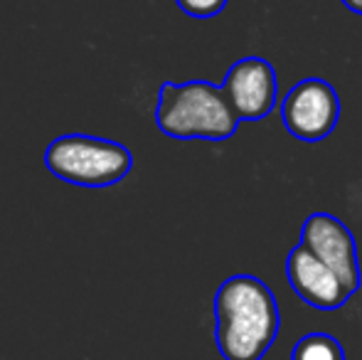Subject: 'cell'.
Instances as JSON below:
<instances>
[{
  "label": "cell",
  "mask_w": 362,
  "mask_h": 360,
  "mask_svg": "<svg viewBox=\"0 0 362 360\" xmlns=\"http://www.w3.org/2000/svg\"><path fill=\"white\" fill-rule=\"evenodd\" d=\"M291 360H345V348L330 333H305L291 351Z\"/></svg>",
  "instance_id": "8"
},
{
  "label": "cell",
  "mask_w": 362,
  "mask_h": 360,
  "mask_svg": "<svg viewBox=\"0 0 362 360\" xmlns=\"http://www.w3.org/2000/svg\"><path fill=\"white\" fill-rule=\"evenodd\" d=\"M286 277L296 296L318 311H335L353 298L338 274L300 242L286 257Z\"/></svg>",
  "instance_id": "7"
},
{
  "label": "cell",
  "mask_w": 362,
  "mask_h": 360,
  "mask_svg": "<svg viewBox=\"0 0 362 360\" xmlns=\"http://www.w3.org/2000/svg\"><path fill=\"white\" fill-rule=\"evenodd\" d=\"M45 166L54 178L69 185L109 187L129 175L134 156L119 141L86 134H64L47 146Z\"/></svg>",
  "instance_id": "3"
},
{
  "label": "cell",
  "mask_w": 362,
  "mask_h": 360,
  "mask_svg": "<svg viewBox=\"0 0 362 360\" xmlns=\"http://www.w3.org/2000/svg\"><path fill=\"white\" fill-rule=\"evenodd\" d=\"M222 89L232 109L237 111L239 121H262L276 106V69L269 59L249 54L229 67Z\"/></svg>",
  "instance_id": "6"
},
{
  "label": "cell",
  "mask_w": 362,
  "mask_h": 360,
  "mask_svg": "<svg viewBox=\"0 0 362 360\" xmlns=\"http://www.w3.org/2000/svg\"><path fill=\"white\" fill-rule=\"evenodd\" d=\"M284 126L303 144H320L335 131L340 119V99L333 84L308 77L293 84L281 101Z\"/></svg>",
  "instance_id": "4"
},
{
  "label": "cell",
  "mask_w": 362,
  "mask_h": 360,
  "mask_svg": "<svg viewBox=\"0 0 362 360\" xmlns=\"http://www.w3.org/2000/svg\"><path fill=\"white\" fill-rule=\"evenodd\" d=\"M156 124L170 139L227 141L242 121L222 87L192 79L182 84L165 82L158 89Z\"/></svg>",
  "instance_id": "2"
},
{
  "label": "cell",
  "mask_w": 362,
  "mask_h": 360,
  "mask_svg": "<svg viewBox=\"0 0 362 360\" xmlns=\"http://www.w3.org/2000/svg\"><path fill=\"white\" fill-rule=\"evenodd\" d=\"M274 291L254 274H234L215 294V343L224 360H262L279 336Z\"/></svg>",
  "instance_id": "1"
},
{
  "label": "cell",
  "mask_w": 362,
  "mask_h": 360,
  "mask_svg": "<svg viewBox=\"0 0 362 360\" xmlns=\"http://www.w3.org/2000/svg\"><path fill=\"white\" fill-rule=\"evenodd\" d=\"M340 3H343L345 8L350 10V13H358V15H362V0H340Z\"/></svg>",
  "instance_id": "10"
},
{
  "label": "cell",
  "mask_w": 362,
  "mask_h": 360,
  "mask_svg": "<svg viewBox=\"0 0 362 360\" xmlns=\"http://www.w3.org/2000/svg\"><path fill=\"white\" fill-rule=\"evenodd\" d=\"M177 8L182 10L185 15L197 20H207V18H215V15L222 13L227 8L229 0H175Z\"/></svg>",
  "instance_id": "9"
},
{
  "label": "cell",
  "mask_w": 362,
  "mask_h": 360,
  "mask_svg": "<svg viewBox=\"0 0 362 360\" xmlns=\"http://www.w3.org/2000/svg\"><path fill=\"white\" fill-rule=\"evenodd\" d=\"M300 245H305L318 260H323L340 281L345 284L350 294L360 291L362 272L358 260V245H355L353 232L348 230L343 220H338L330 212H313L303 222L300 230Z\"/></svg>",
  "instance_id": "5"
}]
</instances>
